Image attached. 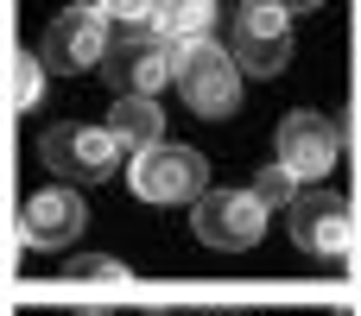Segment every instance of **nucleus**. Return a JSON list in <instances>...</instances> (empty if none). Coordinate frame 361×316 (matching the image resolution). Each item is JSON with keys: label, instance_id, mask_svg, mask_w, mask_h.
Returning <instances> with one entry per match:
<instances>
[{"label": "nucleus", "instance_id": "nucleus-1", "mask_svg": "<svg viewBox=\"0 0 361 316\" xmlns=\"http://www.w3.org/2000/svg\"><path fill=\"white\" fill-rule=\"evenodd\" d=\"M171 82H178L184 108L203 114V120H228V114L241 108V70H235V57H228L216 38L171 44Z\"/></svg>", "mask_w": 361, "mask_h": 316}, {"label": "nucleus", "instance_id": "nucleus-2", "mask_svg": "<svg viewBox=\"0 0 361 316\" xmlns=\"http://www.w3.org/2000/svg\"><path fill=\"white\" fill-rule=\"evenodd\" d=\"M127 184H133L140 203H197L209 190V165H203V152L165 139V146L127 158Z\"/></svg>", "mask_w": 361, "mask_h": 316}, {"label": "nucleus", "instance_id": "nucleus-3", "mask_svg": "<svg viewBox=\"0 0 361 316\" xmlns=\"http://www.w3.org/2000/svg\"><path fill=\"white\" fill-rule=\"evenodd\" d=\"M235 70L247 76H279L292 63V13L273 6V0H247L235 13Z\"/></svg>", "mask_w": 361, "mask_h": 316}, {"label": "nucleus", "instance_id": "nucleus-4", "mask_svg": "<svg viewBox=\"0 0 361 316\" xmlns=\"http://www.w3.org/2000/svg\"><path fill=\"white\" fill-rule=\"evenodd\" d=\"M336 158H343V133H336L330 114L298 108V114L279 120V158H273L279 171H292L298 184H317L324 171H336Z\"/></svg>", "mask_w": 361, "mask_h": 316}, {"label": "nucleus", "instance_id": "nucleus-5", "mask_svg": "<svg viewBox=\"0 0 361 316\" xmlns=\"http://www.w3.org/2000/svg\"><path fill=\"white\" fill-rule=\"evenodd\" d=\"M38 152H44V165H51L57 177H70V184H102L108 171L127 165V158L114 152V139H108L102 127H89V120H63V127H51V133L38 139Z\"/></svg>", "mask_w": 361, "mask_h": 316}, {"label": "nucleus", "instance_id": "nucleus-6", "mask_svg": "<svg viewBox=\"0 0 361 316\" xmlns=\"http://www.w3.org/2000/svg\"><path fill=\"white\" fill-rule=\"evenodd\" d=\"M190 222H197V234H203L216 253H247V247H260V234H267V209L254 203V190H203Z\"/></svg>", "mask_w": 361, "mask_h": 316}, {"label": "nucleus", "instance_id": "nucleus-7", "mask_svg": "<svg viewBox=\"0 0 361 316\" xmlns=\"http://www.w3.org/2000/svg\"><path fill=\"white\" fill-rule=\"evenodd\" d=\"M108 44H114L108 13H102V6H70V13H57L51 32H44V63L63 70V76H76V70H95V63L108 57Z\"/></svg>", "mask_w": 361, "mask_h": 316}, {"label": "nucleus", "instance_id": "nucleus-8", "mask_svg": "<svg viewBox=\"0 0 361 316\" xmlns=\"http://www.w3.org/2000/svg\"><path fill=\"white\" fill-rule=\"evenodd\" d=\"M82 228H89V203H82L70 184H51V190L25 196V209H19V241H25L32 253H57V247H70Z\"/></svg>", "mask_w": 361, "mask_h": 316}, {"label": "nucleus", "instance_id": "nucleus-9", "mask_svg": "<svg viewBox=\"0 0 361 316\" xmlns=\"http://www.w3.org/2000/svg\"><path fill=\"white\" fill-rule=\"evenodd\" d=\"M292 215V241L311 253V260H343L349 253V209H343V196H330V190H298V203L286 209Z\"/></svg>", "mask_w": 361, "mask_h": 316}, {"label": "nucleus", "instance_id": "nucleus-10", "mask_svg": "<svg viewBox=\"0 0 361 316\" xmlns=\"http://www.w3.org/2000/svg\"><path fill=\"white\" fill-rule=\"evenodd\" d=\"M102 133L114 139L121 158H140V152L165 146V108H159V101H140V95H121V101L108 108V127H102Z\"/></svg>", "mask_w": 361, "mask_h": 316}, {"label": "nucleus", "instance_id": "nucleus-11", "mask_svg": "<svg viewBox=\"0 0 361 316\" xmlns=\"http://www.w3.org/2000/svg\"><path fill=\"white\" fill-rule=\"evenodd\" d=\"M114 82H121V95L159 101V95L171 89V44H121V57H114Z\"/></svg>", "mask_w": 361, "mask_h": 316}, {"label": "nucleus", "instance_id": "nucleus-12", "mask_svg": "<svg viewBox=\"0 0 361 316\" xmlns=\"http://www.w3.org/2000/svg\"><path fill=\"white\" fill-rule=\"evenodd\" d=\"M197 38H216V6L209 0L165 6V44H197Z\"/></svg>", "mask_w": 361, "mask_h": 316}, {"label": "nucleus", "instance_id": "nucleus-13", "mask_svg": "<svg viewBox=\"0 0 361 316\" xmlns=\"http://www.w3.org/2000/svg\"><path fill=\"white\" fill-rule=\"evenodd\" d=\"M247 190H254V203H260L267 215H273V209H292V203H298V177H292V171H279V165L254 171V184H247Z\"/></svg>", "mask_w": 361, "mask_h": 316}, {"label": "nucleus", "instance_id": "nucleus-14", "mask_svg": "<svg viewBox=\"0 0 361 316\" xmlns=\"http://www.w3.org/2000/svg\"><path fill=\"white\" fill-rule=\"evenodd\" d=\"M13 70H19V76H13V101H19V108H38V101H44V57L25 51Z\"/></svg>", "mask_w": 361, "mask_h": 316}, {"label": "nucleus", "instance_id": "nucleus-15", "mask_svg": "<svg viewBox=\"0 0 361 316\" xmlns=\"http://www.w3.org/2000/svg\"><path fill=\"white\" fill-rule=\"evenodd\" d=\"M70 279H102V285H127V266H121V260H108V253H82V260H70Z\"/></svg>", "mask_w": 361, "mask_h": 316}, {"label": "nucleus", "instance_id": "nucleus-16", "mask_svg": "<svg viewBox=\"0 0 361 316\" xmlns=\"http://www.w3.org/2000/svg\"><path fill=\"white\" fill-rule=\"evenodd\" d=\"M82 316H102V310H82Z\"/></svg>", "mask_w": 361, "mask_h": 316}]
</instances>
